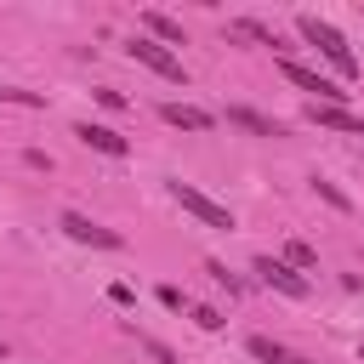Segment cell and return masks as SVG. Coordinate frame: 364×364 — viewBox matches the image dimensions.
Returning <instances> with one entry per match:
<instances>
[{
	"instance_id": "1",
	"label": "cell",
	"mask_w": 364,
	"mask_h": 364,
	"mask_svg": "<svg viewBox=\"0 0 364 364\" xmlns=\"http://www.w3.org/2000/svg\"><path fill=\"white\" fill-rule=\"evenodd\" d=\"M301 34H307V40H313V46H318V51H324L330 63H336V74L358 80V57H353V46L341 40V28H330L324 17H301Z\"/></svg>"
},
{
	"instance_id": "2",
	"label": "cell",
	"mask_w": 364,
	"mask_h": 364,
	"mask_svg": "<svg viewBox=\"0 0 364 364\" xmlns=\"http://www.w3.org/2000/svg\"><path fill=\"white\" fill-rule=\"evenodd\" d=\"M279 74H284L290 85H301V91H313V97H318L324 108H341V102H347V91H341L336 80H324L318 68H307V63H296V57H279Z\"/></svg>"
},
{
	"instance_id": "3",
	"label": "cell",
	"mask_w": 364,
	"mask_h": 364,
	"mask_svg": "<svg viewBox=\"0 0 364 364\" xmlns=\"http://www.w3.org/2000/svg\"><path fill=\"white\" fill-rule=\"evenodd\" d=\"M171 199H176V205H182L188 216H199L205 228H222V233L233 228V210H228V205H216L210 193H199V188H188V182H171Z\"/></svg>"
},
{
	"instance_id": "4",
	"label": "cell",
	"mask_w": 364,
	"mask_h": 364,
	"mask_svg": "<svg viewBox=\"0 0 364 364\" xmlns=\"http://www.w3.org/2000/svg\"><path fill=\"white\" fill-rule=\"evenodd\" d=\"M125 51H131V57H136L142 68H154L159 80H171V85H182V80H188V74H182V57H176V51H165L159 40H142V34H136V40L125 46Z\"/></svg>"
},
{
	"instance_id": "5",
	"label": "cell",
	"mask_w": 364,
	"mask_h": 364,
	"mask_svg": "<svg viewBox=\"0 0 364 364\" xmlns=\"http://www.w3.org/2000/svg\"><path fill=\"white\" fill-rule=\"evenodd\" d=\"M57 228L74 239V245H97V250H119V233L114 228H97L91 216H80V210H63L57 216Z\"/></svg>"
},
{
	"instance_id": "6",
	"label": "cell",
	"mask_w": 364,
	"mask_h": 364,
	"mask_svg": "<svg viewBox=\"0 0 364 364\" xmlns=\"http://www.w3.org/2000/svg\"><path fill=\"white\" fill-rule=\"evenodd\" d=\"M256 273H262V284H273V290H284V296H296V301L313 290V284H307L290 262H273V256H256Z\"/></svg>"
},
{
	"instance_id": "7",
	"label": "cell",
	"mask_w": 364,
	"mask_h": 364,
	"mask_svg": "<svg viewBox=\"0 0 364 364\" xmlns=\"http://www.w3.org/2000/svg\"><path fill=\"white\" fill-rule=\"evenodd\" d=\"M74 136H80L85 148H97V154H114V159H125V154H131V142H125L119 131H108V125H91V119H80V125H74Z\"/></svg>"
},
{
	"instance_id": "8",
	"label": "cell",
	"mask_w": 364,
	"mask_h": 364,
	"mask_svg": "<svg viewBox=\"0 0 364 364\" xmlns=\"http://www.w3.org/2000/svg\"><path fill=\"white\" fill-rule=\"evenodd\" d=\"M159 119H165V125H182V131H210V125H216L210 108H188V102H165Z\"/></svg>"
},
{
	"instance_id": "9",
	"label": "cell",
	"mask_w": 364,
	"mask_h": 364,
	"mask_svg": "<svg viewBox=\"0 0 364 364\" xmlns=\"http://www.w3.org/2000/svg\"><path fill=\"white\" fill-rule=\"evenodd\" d=\"M307 119H313V125H330V131H358V136H364V119L347 114V108H324V102H313Z\"/></svg>"
},
{
	"instance_id": "10",
	"label": "cell",
	"mask_w": 364,
	"mask_h": 364,
	"mask_svg": "<svg viewBox=\"0 0 364 364\" xmlns=\"http://www.w3.org/2000/svg\"><path fill=\"white\" fill-rule=\"evenodd\" d=\"M228 119H233V125H245V131H256V136H284V125H279V119H267V114H256V108H228Z\"/></svg>"
},
{
	"instance_id": "11",
	"label": "cell",
	"mask_w": 364,
	"mask_h": 364,
	"mask_svg": "<svg viewBox=\"0 0 364 364\" xmlns=\"http://www.w3.org/2000/svg\"><path fill=\"white\" fill-rule=\"evenodd\" d=\"M142 23H148V34H154L159 46H182V23H176V17H165V11H142Z\"/></svg>"
},
{
	"instance_id": "12",
	"label": "cell",
	"mask_w": 364,
	"mask_h": 364,
	"mask_svg": "<svg viewBox=\"0 0 364 364\" xmlns=\"http://www.w3.org/2000/svg\"><path fill=\"white\" fill-rule=\"evenodd\" d=\"M233 34H245V40H256V46H279V34H273L267 23H256V17H239Z\"/></svg>"
},
{
	"instance_id": "13",
	"label": "cell",
	"mask_w": 364,
	"mask_h": 364,
	"mask_svg": "<svg viewBox=\"0 0 364 364\" xmlns=\"http://www.w3.org/2000/svg\"><path fill=\"white\" fill-rule=\"evenodd\" d=\"M250 353H256L262 364H296V358H290L279 341H267V336H250Z\"/></svg>"
},
{
	"instance_id": "14",
	"label": "cell",
	"mask_w": 364,
	"mask_h": 364,
	"mask_svg": "<svg viewBox=\"0 0 364 364\" xmlns=\"http://www.w3.org/2000/svg\"><path fill=\"white\" fill-rule=\"evenodd\" d=\"M0 102H17V108H46L40 91H23V85H0Z\"/></svg>"
},
{
	"instance_id": "15",
	"label": "cell",
	"mask_w": 364,
	"mask_h": 364,
	"mask_svg": "<svg viewBox=\"0 0 364 364\" xmlns=\"http://www.w3.org/2000/svg\"><path fill=\"white\" fill-rule=\"evenodd\" d=\"M313 193H318V199H330L336 210H353V199H347V193H341L336 182H324V176H313Z\"/></svg>"
},
{
	"instance_id": "16",
	"label": "cell",
	"mask_w": 364,
	"mask_h": 364,
	"mask_svg": "<svg viewBox=\"0 0 364 364\" xmlns=\"http://www.w3.org/2000/svg\"><path fill=\"white\" fill-rule=\"evenodd\" d=\"M284 262H290V267L301 273V267H313L318 256H313V245H301V239H290V245H284Z\"/></svg>"
},
{
	"instance_id": "17",
	"label": "cell",
	"mask_w": 364,
	"mask_h": 364,
	"mask_svg": "<svg viewBox=\"0 0 364 364\" xmlns=\"http://www.w3.org/2000/svg\"><path fill=\"white\" fill-rule=\"evenodd\" d=\"M205 273H210L216 284H228V296H245V284H239V279H233V273H228L222 262H205Z\"/></svg>"
},
{
	"instance_id": "18",
	"label": "cell",
	"mask_w": 364,
	"mask_h": 364,
	"mask_svg": "<svg viewBox=\"0 0 364 364\" xmlns=\"http://www.w3.org/2000/svg\"><path fill=\"white\" fill-rule=\"evenodd\" d=\"M188 313H193V324H199V330H222V313H216V307H199V301H193Z\"/></svg>"
},
{
	"instance_id": "19",
	"label": "cell",
	"mask_w": 364,
	"mask_h": 364,
	"mask_svg": "<svg viewBox=\"0 0 364 364\" xmlns=\"http://www.w3.org/2000/svg\"><path fill=\"white\" fill-rule=\"evenodd\" d=\"M136 341H142V347H148V353H154V358H159V364H176V353H171V347H165V341H154V336H136Z\"/></svg>"
},
{
	"instance_id": "20",
	"label": "cell",
	"mask_w": 364,
	"mask_h": 364,
	"mask_svg": "<svg viewBox=\"0 0 364 364\" xmlns=\"http://www.w3.org/2000/svg\"><path fill=\"white\" fill-rule=\"evenodd\" d=\"M0 358H6V341H0Z\"/></svg>"
},
{
	"instance_id": "21",
	"label": "cell",
	"mask_w": 364,
	"mask_h": 364,
	"mask_svg": "<svg viewBox=\"0 0 364 364\" xmlns=\"http://www.w3.org/2000/svg\"><path fill=\"white\" fill-rule=\"evenodd\" d=\"M358 358H364V347H358Z\"/></svg>"
}]
</instances>
